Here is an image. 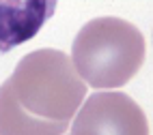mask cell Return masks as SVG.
I'll return each mask as SVG.
<instances>
[{"label":"cell","instance_id":"1","mask_svg":"<svg viewBox=\"0 0 153 135\" xmlns=\"http://www.w3.org/2000/svg\"><path fill=\"white\" fill-rule=\"evenodd\" d=\"M86 97V81L60 49H37L0 86V135H60Z\"/></svg>","mask_w":153,"mask_h":135},{"label":"cell","instance_id":"3","mask_svg":"<svg viewBox=\"0 0 153 135\" xmlns=\"http://www.w3.org/2000/svg\"><path fill=\"white\" fill-rule=\"evenodd\" d=\"M149 122L125 92H95L84 97L71 120L74 135H149Z\"/></svg>","mask_w":153,"mask_h":135},{"label":"cell","instance_id":"2","mask_svg":"<svg viewBox=\"0 0 153 135\" xmlns=\"http://www.w3.org/2000/svg\"><path fill=\"white\" fill-rule=\"evenodd\" d=\"M147 56L142 32L121 17H95L74 39L71 62L86 86L97 90L125 86Z\"/></svg>","mask_w":153,"mask_h":135},{"label":"cell","instance_id":"4","mask_svg":"<svg viewBox=\"0 0 153 135\" xmlns=\"http://www.w3.org/2000/svg\"><path fill=\"white\" fill-rule=\"evenodd\" d=\"M56 7L58 0H0V56L33 39Z\"/></svg>","mask_w":153,"mask_h":135}]
</instances>
